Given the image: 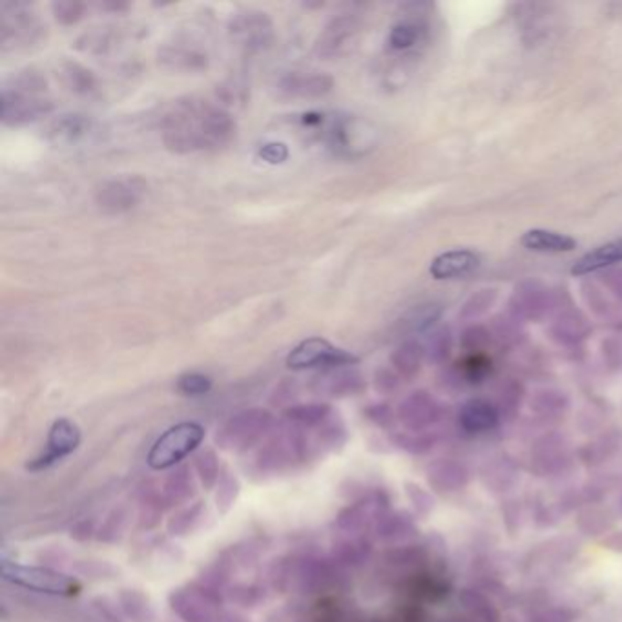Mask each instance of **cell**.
<instances>
[{"label":"cell","instance_id":"obj_23","mask_svg":"<svg viewBox=\"0 0 622 622\" xmlns=\"http://www.w3.org/2000/svg\"><path fill=\"white\" fill-rule=\"evenodd\" d=\"M60 75H62L66 88L75 91V93H88L95 86V79H93L91 71L82 68L80 64H75V62H66Z\"/></svg>","mask_w":622,"mask_h":622},{"label":"cell","instance_id":"obj_25","mask_svg":"<svg viewBox=\"0 0 622 622\" xmlns=\"http://www.w3.org/2000/svg\"><path fill=\"white\" fill-rule=\"evenodd\" d=\"M331 415V407L327 404H309V406H298L287 411V416L294 422L314 426L322 424Z\"/></svg>","mask_w":622,"mask_h":622},{"label":"cell","instance_id":"obj_15","mask_svg":"<svg viewBox=\"0 0 622 622\" xmlns=\"http://www.w3.org/2000/svg\"><path fill=\"white\" fill-rule=\"evenodd\" d=\"M460 426L464 427V431L473 435L488 433L499 426V411L488 400H469L460 409Z\"/></svg>","mask_w":622,"mask_h":622},{"label":"cell","instance_id":"obj_26","mask_svg":"<svg viewBox=\"0 0 622 622\" xmlns=\"http://www.w3.org/2000/svg\"><path fill=\"white\" fill-rule=\"evenodd\" d=\"M212 389V380L201 373H186L177 380V391L186 396H201Z\"/></svg>","mask_w":622,"mask_h":622},{"label":"cell","instance_id":"obj_29","mask_svg":"<svg viewBox=\"0 0 622 622\" xmlns=\"http://www.w3.org/2000/svg\"><path fill=\"white\" fill-rule=\"evenodd\" d=\"M449 351H451V334H449V329H440L437 331L431 340H429V347H427V353H429V358L435 360V362H442L449 356Z\"/></svg>","mask_w":622,"mask_h":622},{"label":"cell","instance_id":"obj_20","mask_svg":"<svg viewBox=\"0 0 622 622\" xmlns=\"http://www.w3.org/2000/svg\"><path fill=\"white\" fill-rule=\"evenodd\" d=\"M424 347L416 342H406L402 343L395 353H393V365L395 369L406 376V378H411L415 376L420 367H422V360H424Z\"/></svg>","mask_w":622,"mask_h":622},{"label":"cell","instance_id":"obj_34","mask_svg":"<svg viewBox=\"0 0 622 622\" xmlns=\"http://www.w3.org/2000/svg\"><path fill=\"white\" fill-rule=\"evenodd\" d=\"M605 544H606L610 550H614V552H622V532L616 533V535H612Z\"/></svg>","mask_w":622,"mask_h":622},{"label":"cell","instance_id":"obj_8","mask_svg":"<svg viewBox=\"0 0 622 622\" xmlns=\"http://www.w3.org/2000/svg\"><path fill=\"white\" fill-rule=\"evenodd\" d=\"M146 190L141 177L111 179L102 183L95 192V203L104 214H122L139 205Z\"/></svg>","mask_w":622,"mask_h":622},{"label":"cell","instance_id":"obj_5","mask_svg":"<svg viewBox=\"0 0 622 622\" xmlns=\"http://www.w3.org/2000/svg\"><path fill=\"white\" fill-rule=\"evenodd\" d=\"M358 358L343 349L334 347L323 338H309L290 351L287 356V367L292 371H305L314 367L336 369L356 364Z\"/></svg>","mask_w":622,"mask_h":622},{"label":"cell","instance_id":"obj_28","mask_svg":"<svg viewBox=\"0 0 622 622\" xmlns=\"http://www.w3.org/2000/svg\"><path fill=\"white\" fill-rule=\"evenodd\" d=\"M415 532L413 521L406 513H396L391 517H385L384 526H382V535L384 537H406L407 533Z\"/></svg>","mask_w":622,"mask_h":622},{"label":"cell","instance_id":"obj_31","mask_svg":"<svg viewBox=\"0 0 622 622\" xmlns=\"http://www.w3.org/2000/svg\"><path fill=\"white\" fill-rule=\"evenodd\" d=\"M407 495L409 499L415 502V508L420 511V513H429L433 510V499L420 488V486H415V484H407Z\"/></svg>","mask_w":622,"mask_h":622},{"label":"cell","instance_id":"obj_9","mask_svg":"<svg viewBox=\"0 0 622 622\" xmlns=\"http://www.w3.org/2000/svg\"><path fill=\"white\" fill-rule=\"evenodd\" d=\"M358 33V20L354 16H336L332 18L316 40V51L322 57H338L353 42Z\"/></svg>","mask_w":622,"mask_h":622},{"label":"cell","instance_id":"obj_18","mask_svg":"<svg viewBox=\"0 0 622 622\" xmlns=\"http://www.w3.org/2000/svg\"><path fill=\"white\" fill-rule=\"evenodd\" d=\"M427 479L440 491H459L468 484V471L453 460H440L429 468Z\"/></svg>","mask_w":622,"mask_h":622},{"label":"cell","instance_id":"obj_6","mask_svg":"<svg viewBox=\"0 0 622 622\" xmlns=\"http://www.w3.org/2000/svg\"><path fill=\"white\" fill-rule=\"evenodd\" d=\"M272 426V415L263 409H250L230 418L217 433L225 449H245Z\"/></svg>","mask_w":622,"mask_h":622},{"label":"cell","instance_id":"obj_21","mask_svg":"<svg viewBox=\"0 0 622 622\" xmlns=\"http://www.w3.org/2000/svg\"><path fill=\"white\" fill-rule=\"evenodd\" d=\"M322 389L331 393L332 396H340V395H349V393H356L362 389V382L360 376L356 373H349V371H342V367L336 369H329L327 374L323 376V380L320 378Z\"/></svg>","mask_w":622,"mask_h":622},{"label":"cell","instance_id":"obj_19","mask_svg":"<svg viewBox=\"0 0 622 622\" xmlns=\"http://www.w3.org/2000/svg\"><path fill=\"white\" fill-rule=\"evenodd\" d=\"M90 128V121L84 115L69 113L60 115L51 126H49V137L55 142H73L80 139Z\"/></svg>","mask_w":622,"mask_h":622},{"label":"cell","instance_id":"obj_11","mask_svg":"<svg viewBox=\"0 0 622 622\" xmlns=\"http://www.w3.org/2000/svg\"><path fill=\"white\" fill-rule=\"evenodd\" d=\"M334 88V80L325 73H289L279 80V91L292 99H316L327 95Z\"/></svg>","mask_w":622,"mask_h":622},{"label":"cell","instance_id":"obj_7","mask_svg":"<svg viewBox=\"0 0 622 622\" xmlns=\"http://www.w3.org/2000/svg\"><path fill=\"white\" fill-rule=\"evenodd\" d=\"M80 438L82 437H80V429L77 427V424H73L68 418L55 420L47 435L46 451L35 460H31L26 468L33 473L51 468L53 464L69 457L80 446Z\"/></svg>","mask_w":622,"mask_h":622},{"label":"cell","instance_id":"obj_2","mask_svg":"<svg viewBox=\"0 0 622 622\" xmlns=\"http://www.w3.org/2000/svg\"><path fill=\"white\" fill-rule=\"evenodd\" d=\"M53 108L47 97L46 80L33 71L18 75L11 86L2 90V121L9 126H20L38 121Z\"/></svg>","mask_w":622,"mask_h":622},{"label":"cell","instance_id":"obj_22","mask_svg":"<svg viewBox=\"0 0 622 622\" xmlns=\"http://www.w3.org/2000/svg\"><path fill=\"white\" fill-rule=\"evenodd\" d=\"M442 316V307L437 303H424L415 307L407 312V316L402 320L406 331L409 332H424L429 327L435 325V322Z\"/></svg>","mask_w":622,"mask_h":622},{"label":"cell","instance_id":"obj_16","mask_svg":"<svg viewBox=\"0 0 622 622\" xmlns=\"http://www.w3.org/2000/svg\"><path fill=\"white\" fill-rule=\"evenodd\" d=\"M522 247H526L532 252H541V254H563V252H572L577 248V241L572 236L553 232V230H544V228H533L524 232L521 237Z\"/></svg>","mask_w":622,"mask_h":622},{"label":"cell","instance_id":"obj_27","mask_svg":"<svg viewBox=\"0 0 622 622\" xmlns=\"http://www.w3.org/2000/svg\"><path fill=\"white\" fill-rule=\"evenodd\" d=\"M51 9H53L55 18L60 24H64V26L79 22L82 18V15H84V4L77 2V0H58V2H53Z\"/></svg>","mask_w":622,"mask_h":622},{"label":"cell","instance_id":"obj_30","mask_svg":"<svg viewBox=\"0 0 622 622\" xmlns=\"http://www.w3.org/2000/svg\"><path fill=\"white\" fill-rule=\"evenodd\" d=\"M259 157L269 164H281L289 157V148L283 142H267L259 148Z\"/></svg>","mask_w":622,"mask_h":622},{"label":"cell","instance_id":"obj_10","mask_svg":"<svg viewBox=\"0 0 622 622\" xmlns=\"http://www.w3.org/2000/svg\"><path fill=\"white\" fill-rule=\"evenodd\" d=\"M365 122L354 117L336 119L327 130V141L331 148L340 155H354L365 146Z\"/></svg>","mask_w":622,"mask_h":622},{"label":"cell","instance_id":"obj_3","mask_svg":"<svg viewBox=\"0 0 622 622\" xmlns=\"http://www.w3.org/2000/svg\"><path fill=\"white\" fill-rule=\"evenodd\" d=\"M0 574L4 581L37 594L73 597L80 592V585L75 579L44 566H26L2 559Z\"/></svg>","mask_w":622,"mask_h":622},{"label":"cell","instance_id":"obj_4","mask_svg":"<svg viewBox=\"0 0 622 622\" xmlns=\"http://www.w3.org/2000/svg\"><path fill=\"white\" fill-rule=\"evenodd\" d=\"M205 440V429L197 422H181L166 429L152 446L148 453V466L163 471L177 466L190 453H194Z\"/></svg>","mask_w":622,"mask_h":622},{"label":"cell","instance_id":"obj_1","mask_svg":"<svg viewBox=\"0 0 622 622\" xmlns=\"http://www.w3.org/2000/svg\"><path fill=\"white\" fill-rule=\"evenodd\" d=\"M234 135L232 115L206 100H179L163 119V141L175 153L217 150L227 146Z\"/></svg>","mask_w":622,"mask_h":622},{"label":"cell","instance_id":"obj_12","mask_svg":"<svg viewBox=\"0 0 622 622\" xmlns=\"http://www.w3.org/2000/svg\"><path fill=\"white\" fill-rule=\"evenodd\" d=\"M480 265V256L475 254L473 250L460 248V250H449L440 256H437L431 261L429 272L435 279L444 281V279H459L473 270H477Z\"/></svg>","mask_w":622,"mask_h":622},{"label":"cell","instance_id":"obj_14","mask_svg":"<svg viewBox=\"0 0 622 622\" xmlns=\"http://www.w3.org/2000/svg\"><path fill=\"white\" fill-rule=\"evenodd\" d=\"M398 415L406 427L420 431L437 422L440 409L438 404L427 393H415L400 406Z\"/></svg>","mask_w":622,"mask_h":622},{"label":"cell","instance_id":"obj_24","mask_svg":"<svg viewBox=\"0 0 622 622\" xmlns=\"http://www.w3.org/2000/svg\"><path fill=\"white\" fill-rule=\"evenodd\" d=\"M420 37V29L415 22H400L391 29L389 46L395 51H406L416 44Z\"/></svg>","mask_w":622,"mask_h":622},{"label":"cell","instance_id":"obj_13","mask_svg":"<svg viewBox=\"0 0 622 622\" xmlns=\"http://www.w3.org/2000/svg\"><path fill=\"white\" fill-rule=\"evenodd\" d=\"M232 35L247 47H263L272 38V22L265 13L248 11L232 24Z\"/></svg>","mask_w":622,"mask_h":622},{"label":"cell","instance_id":"obj_33","mask_svg":"<svg viewBox=\"0 0 622 622\" xmlns=\"http://www.w3.org/2000/svg\"><path fill=\"white\" fill-rule=\"evenodd\" d=\"M572 617L566 610H550V612H544L541 614L535 622H570Z\"/></svg>","mask_w":622,"mask_h":622},{"label":"cell","instance_id":"obj_17","mask_svg":"<svg viewBox=\"0 0 622 622\" xmlns=\"http://www.w3.org/2000/svg\"><path fill=\"white\" fill-rule=\"evenodd\" d=\"M617 263H622V237L616 239V241H610L606 245H601L596 250L583 256L572 267V274L574 276H586V274L608 269V267L617 265Z\"/></svg>","mask_w":622,"mask_h":622},{"label":"cell","instance_id":"obj_32","mask_svg":"<svg viewBox=\"0 0 622 622\" xmlns=\"http://www.w3.org/2000/svg\"><path fill=\"white\" fill-rule=\"evenodd\" d=\"M197 468L201 473L203 482L210 488L217 477V468H216V459L212 453H205L203 457L197 459Z\"/></svg>","mask_w":622,"mask_h":622}]
</instances>
